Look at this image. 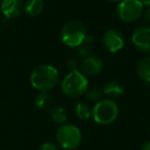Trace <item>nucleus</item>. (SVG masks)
Segmentation results:
<instances>
[{"mask_svg": "<svg viewBox=\"0 0 150 150\" xmlns=\"http://www.w3.org/2000/svg\"><path fill=\"white\" fill-rule=\"evenodd\" d=\"M103 44L105 48L110 52H117L125 46V39L120 32L117 30L110 29L105 32L103 36Z\"/></svg>", "mask_w": 150, "mask_h": 150, "instance_id": "nucleus-8", "label": "nucleus"}, {"mask_svg": "<svg viewBox=\"0 0 150 150\" xmlns=\"http://www.w3.org/2000/svg\"><path fill=\"white\" fill-rule=\"evenodd\" d=\"M22 0H2L1 11L6 19H17L23 11Z\"/></svg>", "mask_w": 150, "mask_h": 150, "instance_id": "nucleus-10", "label": "nucleus"}, {"mask_svg": "<svg viewBox=\"0 0 150 150\" xmlns=\"http://www.w3.org/2000/svg\"><path fill=\"white\" fill-rule=\"evenodd\" d=\"M58 144L66 150H74L79 147L82 141L80 129L76 125L71 123H64L57 129L56 134Z\"/></svg>", "mask_w": 150, "mask_h": 150, "instance_id": "nucleus-5", "label": "nucleus"}, {"mask_svg": "<svg viewBox=\"0 0 150 150\" xmlns=\"http://www.w3.org/2000/svg\"><path fill=\"white\" fill-rule=\"evenodd\" d=\"M86 98L88 99V101H92V102H98L102 99L103 94V90L101 88H98V86H95V88H88L86 92Z\"/></svg>", "mask_w": 150, "mask_h": 150, "instance_id": "nucleus-17", "label": "nucleus"}, {"mask_svg": "<svg viewBox=\"0 0 150 150\" xmlns=\"http://www.w3.org/2000/svg\"><path fill=\"white\" fill-rule=\"evenodd\" d=\"M144 6L140 0H121L116 6V15L121 21L135 22L143 15Z\"/></svg>", "mask_w": 150, "mask_h": 150, "instance_id": "nucleus-6", "label": "nucleus"}, {"mask_svg": "<svg viewBox=\"0 0 150 150\" xmlns=\"http://www.w3.org/2000/svg\"><path fill=\"white\" fill-rule=\"evenodd\" d=\"M103 63L102 59H100L98 56H92L90 54L86 58H83L81 62V71L84 75H97L103 70Z\"/></svg>", "mask_w": 150, "mask_h": 150, "instance_id": "nucleus-9", "label": "nucleus"}, {"mask_svg": "<svg viewBox=\"0 0 150 150\" xmlns=\"http://www.w3.org/2000/svg\"><path fill=\"white\" fill-rule=\"evenodd\" d=\"M25 11L30 17H36L42 13L44 8L43 0H27L25 3Z\"/></svg>", "mask_w": 150, "mask_h": 150, "instance_id": "nucleus-13", "label": "nucleus"}, {"mask_svg": "<svg viewBox=\"0 0 150 150\" xmlns=\"http://www.w3.org/2000/svg\"><path fill=\"white\" fill-rule=\"evenodd\" d=\"M50 118L58 125H64L67 121V112L63 107L54 106L50 109Z\"/></svg>", "mask_w": 150, "mask_h": 150, "instance_id": "nucleus-14", "label": "nucleus"}, {"mask_svg": "<svg viewBox=\"0 0 150 150\" xmlns=\"http://www.w3.org/2000/svg\"><path fill=\"white\" fill-rule=\"evenodd\" d=\"M140 2L142 3V5H143V6L150 7V0H140Z\"/></svg>", "mask_w": 150, "mask_h": 150, "instance_id": "nucleus-24", "label": "nucleus"}, {"mask_svg": "<svg viewBox=\"0 0 150 150\" xmlns=\"http://www.w3.org/2000/svg\"><path fill=\"white\" fill-rule=\"evenodd\" d=\"M75 114L81 120H86L92 117V109L86 103H77L75 106Z\"/></svg>", "mask_w": 150, "mask_h": 150, "instance_id": "nucleus-16", "label": "nucleus"}, {"mask_svg": "<svg viewBox=\"0 0 150 150\" xmlns=\"http://www.w3.org/2000/svg\"><path fill=\"white\" fill-rule=\"evenodd\" d=\"M88 35L84 24L79 20H70L61 30V40L67 46L78 47L83 44Z\"/></svg>", "mask_w": 150, "mask_h": 150, "instance_id": "nucleus-2", "label": "nucleus"}, {"mask_svg": "<svg viewBox=\"0 0 150 150\" xmlns=\"http://www.w3.org/2000/svg\"><path fill=\"white\" fill-rule=\"evenodd\" d=\"M137 74L141 79L150 82V56L144 57L138 62Z\"/></svg>", "mask_w": 150, "mask_h": 150, "instance_id": "nucleus-12", "label": "nucleus"}, {"mask_svg": "<svg viewBox=\"0 0 150 150\" xmlns=\"http://www.w3.org/2000/svg\"><path fill=\"white\" fill-rule=\"evenodd\" d=\"M94 40H95V38L93 37L92 35H86V40H84V42H83V44H86V45H88L90 46L91 44L94 42Z\"/></svg>", "mask_w": 150, "mask_h": 150, "instance_id": "nucleus-21", "label": "nucleus"}, {"mask_svg": "<svg viewBox=\"0 0 150 150\" xmlns=\"http://www.w3.org/2000/svg\"><path fill=\"white\" fill-rule=\"evenodd\" d=\"M132 42L136 48L144 52H150V27H138L132 34Z\"/></svg>", "mask_w": 150, "mask_h": 150, "instance_id": "nucleus-7", "label": "nucleus"}, {"mask_svg": "<svg viewBox=\"0 0 150 150\" xmlns=\"http://www.w3.org/2000/svg\"><path fill=\"white\" fill-rule=\"evenodd\" d=\"M144 20L150 24V7H148L147 11L144 13Z\"/></svg>", "mask_w": 150, "mask_h": 150, "instance_id": "nucleus-22", "label": "nucleus"}, {"mask_svg": "<svg viewBox=\"0 0 150 150\" xmlns=\"http://www.w3.org/2000/svg\"><path fill=\"white\" fill-rule=\"evenodd\" d=\"M108 1H110V2H119L121 0H108Z\"/></svg>", "mask_w": 150, "mask_h": 150, "instance_id": "nucleus-25", "label": "nucleus"}, {"mask_svg": "<svg viewBox=\"0 0 150 150\" xmlns=\"http://www.w3.org/2000/svg\"><path fill=\"white\" fill-rule=\"evenodd\" d=\"M77 50H78V54H79V56L83 57V58H86V57H88V56H90V54H91L90 46L86 45V44H81L80 46H78Z\"/></svg>", "mask_w": 150, "mask_h": 150, "instance_id": "nucleus-18", "label": "nucleus"}, {"mask_svg": "<svg viewBox=\"0 0 150 150\" xmlns=\"http://www.w3.org/2000/svg\"><path fill=\"white\" fill-rule=\"evenodd\" d=\"M103 94L109 98H119L125 93L123 86L117 80H109L103 86Z\"/></svg>", "mask_w": 150, "mask_h": 150, "instance_id": "nucleus-11", "label": "nucleus"}, {"mask_svg": "<svg viewBox=\"0 0 150 150\" xmlns=\"http://www.w3.org/2000/svg\"><path fill=\"white\" fill-rule=\"evenodd\" d=\"M118 106L112 99H101L92 109V117L99 125H110L118 116Z\"/></svg>", "mask_w": 150, "mask_h": 150, "instance_id": "nucleus-4", "label": "nucleus"}, {"mask_svg": "<svg viewBox=\"0 0 150 150\" xmlns=\"http://www.w3.org/2000/svg\"><path fill=\"white\" fill-rule=\"evenodd\" d=\"M39 150H60V149H59V147L56 144L52 143V142H45V143H43L40 146Z\"/></svg>", "mask_w": 150, "mask_h": 150, "instance_id": "nucleus-19", "label": "nucleus"}, {"mask_svg": "<svg viewBox=\"0 0 150 150\" xmlns=\"http://www.w3.org/2000/svg\"><path fill=\"white\" fill-rule=\"evenodd\" d=\"M67 67H68V69L71 71H76L78 68V64H77V61L74 60V59H70V60H68V62H67Z\"/></svg>", "mask_w": 150, "mask_h": 150, "instance_id": "nucleus-20", "label": "nucleus"}, {"mask_svg": "<svg viewBox=\"0 0 150 150\" xmlns=\"http://www.w3.org/2000/svg\"><path fill=\"white\" fill-rule=\"evenodd\" d=\"M52 102V98L48 92H39L35 99V104L38 108L46 109L50 106Z\"/></svg>", "mask_w": 150, "mask_h": 150, "instance_id": "nucleus-15", "label": "nucleus"}, {"mask_svg": "<svg viewBox=\"0 0 150 150\" xmlns=\"http://www.w3.org/2000/svg\"><path fill=\"white\" fill-rule=\"evenodd\" d=\"M61 88L64 95L69 98H77L86 94L88 88V80L80 71H71L64 77Z\"/></svg>", "mask_w": 150, "mask_h": 150, "instance_id": "nucleus-3", "label": "nucleus"}, {"mask_svg": "<svg viewBox=\"0 0 150 150\" xmlns=\"http://www.w3.org/2000/svg\"><path fill=\"white\" fill-rule=\"evenodd\" d=\"M141 150H150V141L146 142V143L141 147Z\"/></svg>", "mask_w": 150, "mask_h": 150, "instance_id": "nucleus-23", "label": "nucleus"}, {"mask_svg": "<svg viewBox=\"0 0 150 150\" xmlns=\"http://www.w3.org/2000/svg\"><path fill=\"white\" fill-rule=\"evenodd\" d=\"M30 82L39 92H50L58 84L59 71L52 65H39L32 71Z\"/></svg>", "mask_w": 150, "mask_h": 150, "instance_id": "nucleus-1", "label": "nucleus"}]
</instances>
